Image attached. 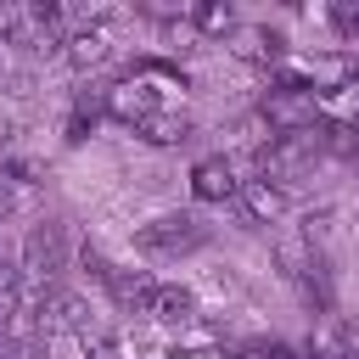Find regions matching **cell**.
I'll list each match as a JSON object with an SVG mask.
<instances>
[{
	"mask_svg": "<svg viewBox=\"0 0 359 359\" xmlns=\"http://www.w3.org/2000/svg\"><path fill=\"white\" fill-rule=\"evenodd\" d=\"M146 146H180L185 135H191V112L185 107H168V112H157V118H146L140 129H135Z\"/></svg>",
	"mask_w": 359,
	"mask_h": 359,
	"instance_id": "cell-14",
	"label": "cell"
},
{
	"mask_svg": "<svg viewBox=\"0 0 359 359\" xmlns=\"http://www.w3.org/2000/svg\"><path fill=\"white\" fill-rule=\"evenodd\" d=\"M140 314H151L157 325H185L196 314V297H191V286H151V297H146Z\"/></svg>",
	"mask_w": 359,
	"mask_h": 359,
	"instance_id": "cell-13",
	"label": "cell"
},
{
	"mask_svg": "<svg viewBox=\"0 0 359 359\" xmlns=\"http://www.w3.org/2000/svg\"><path fill=\"white\" fill-rule=\"evenodd\" d=\"M62 56H67L73 73H95V67H107V62H112V34H107V22H79V28H67Z\"/></svg>",
	"mask_w": 359,
	"mask_h": 359,
	"instance_id": "cell-9",
	"label": "cell"
},
{
	"mask_svg": "<svg viewBox=\"0 0 359 359\" xmlns=\"http://www.w3.org/2000/svg\"><path fill=\"white\" fill-rule=\"evenodd\" d=\"M62 269H67V230H62L56 219L28 224V236H22V247H17V275H22V286L39 297V292L62 286Z\"/></svg>",
	"mask_w": 359,
	"mask_h": 359,
	"instance_id": "cell-1",
	"label": "cell"
},
{
	"mask_svg": "<svg viewBox=\"0 0 359 359\" xmlns=\"http://www.w3.org/2000/svg\"><path fill=\"white\" fill-rule=\"evenodd\" d=\"M286 84H297V90H309V95H331V90H353L359 84V50H325V56H314L297 79H286Z\"/></svg>",
	"mask_w": 359,
	"mask_h": 359,
	"instance_id": "cell-7",
	"label": "cell"
},
{
	"mask_svg": "<svg viewBox=\"0 0 359 359\" xmlns=\"http://www.w3.org/2000/svg\"><path fill=\"white\" fill-rule=\"evenodd\" d=\"M17 280H22V275H17V252L0 241V292H6V286H17Z\"/></svg>",
	"mask_w": 359,
	"mask_h": 359,
	"instance_id": "cell-18",
	"label": "cell"
},
{
	"mask_svg": "<svg viewBox=\"0 0 359 359\" xmlns=\"http://www.w3.org/2000/svg\"><path fill=\"white\" fill-rule=\"evenodd\" d=\"M0 348H6V337H0Z\"/></svg>",
	"mask_w": 359,
	"mask_h": 359,
	"instance_id": "cell-20",
	"label": "cell"
},
{
	"mask_svg": "<svg viewBox=\"0 0 359 359\" xmlns=\"http://www.w3.org/2000/svg\"><path fill=\"white\" fill-rule=\"evenodd\" d=\"M107 112V101H101V90H84L79 101H73V118H67V140H84V123H95Z\"/></svg>",
	"mask_w": 359,
	"mask_h": 359,
	"instance_id": "cell-16",
	"label": "cell"
},
{
	"mask_svg": "<svg viewBox=\"0 0 359 359\" xmlns=\"http://www.w3.org/2000/svg\"><path fill=\"white\" fill-rule=\"evenodd\" d=\"M101 101H107V118H118L123 129H140L146 118H157V112L180 107V101L168 95V84H163V79H151V73H129V79L107 84V90H101Z\"/></svg>",
	"mask_w": 359,
	"mask_h": 359,
	"instance_id": "cell-3",
	"label": "cell"
},
{
	"mask_svg": "<svg viewBox=\"0 0 359 359\" xmlns=\"http://www.w3.org/2000/svg\"><path fill=\"white\" fill-rule=\"evenodd\" d=\"M252 157H258V174L286 191V180H297V174L320 157V140H314V129H309V135H269V146H258Z\"/></svg>",
	"mask_w": 359,
	"mask_h": 359,
	"instance_id": "cell-5",
	"label": "cell"
},
{
	"mask_svg": "<svg viewBox=\"0 0 359 359\" xmlns=\"http://www.w3.org/2000/svg\"><path fill=\"white\" fill-rule=\"evenodd\" d=\"M0 39L28 56H62V11L56 6H0Z\"/></svg>",
	"mask_w": 359,
	"mask_h": 359,
	"instance_id": "cell-2",
	"label": "cell"
},
{
	"mask_svg": "<svg viewBox=\"0 0 359 359\" xmlns=\"http://www.w3.org/2000/svg\"><path fill=\"white\" fill-rule=\"evenodd\" d=\"M236 168H230V157H202L196 168H191V191H196V202H236Z\"/></svg>",
	"mask_w": 359,
	"mask_h": 359,
	"instance_id": "cell-12",
	"label": "cell"
},
{
	"mask_svg": "<svg viewBox=\"0 0 359 359\" xmlns=\"http://www.w3.org/2000/svg\"><path fill=\"white\" fill-rule=\"evenodd\" d=\"M84 258L95 264V275H101V286L118 297V309H146V297H151L157 280H146L140 269H118V264H107L101 252H84Z\"/></svg>",
	"mask_w": 359,
	"mask_h": 359,
	"instance_id": "cell-11",
	"label": "cell"
},
{
	"mask_svg": "<svg viewBox=\"0 0 359 359\" xmlns=\"http://www.w3.org/2000/svg\"><path fill=\"white\" fill-rule=\"evenodd\" d=\"M79 348H84V359H118V342H112V331H107L101 320H90V325L79 331Z\"/></svg>",
	"mask_w": 359,
	"mask_h": 359,
	"instance_id": "cell-17",
	"label": "cell"
},
{
	"mask_svg": "<svg viewBox=\"0 0 359 359\" xmlns=\"http://www.w3.org/2000/svg\"><path fill=\"white\" fill-rule=\"evenodd\" d=\"M247 67H280L286 62V34L269 28V22H236V34L224 39Z\"/></svg>",
	"mask_w": 359,
	"mask_h": 359,
	"instance_id": "cell-8",
	"label": "cell"
},
{
	"mask_svg": "<svg viewBox=\"0 0 359 359\" xmlns=\"http://www.w3.org/2000/svg\"><path fill=\"white\" fill-rule=\"evenodd\" d=\"M196 34H219V39H230L236 34V6H224V0H208V6H191V11H180Z\"/></svg>",
	"mask_w": 359,
	"mask_h": 359,
	"instance_id": "cell-15",
	"label": "cell"
},
{
	"mask_svg": "<svg viewBox=\"0 0 359 359\" xmlns=\"http://www.w3.org/2000/svg\"><path fill=\"white\" fill-rule=\"evenodd\" d=\"M0 359H39V348H34V342H6Z\"/></svg>",
	"mask_w": 359,
	"mask_h": 359,
	"instance_id": "cell-19",
	"label": "cell"
},
{
	"mask_svg": "<svg viewBox=\"0 0 359 359\" xmlns=\"http://www.w3.org/2000/svg\"><path fill=\"white\" fill-rule=\"evenodd\" d=\"M135 247L146 258H185V252L208 247V224L196 213H157V219H146L135 230Z\"/></svg>",
	"mask_w": 359,
	"mask_h": 359,
	"instance_id": "cell-4",
	"label": "cell"
},
{
	"mask_svg": "<svg viewBox=\"0 0 359 359\" xmlns=\"http://www.w3.org/2000/svg\"><path fill=\"white\" fill-rule=\"evenodd\" d=\"M236 208H241V219H247V224H275V219L286 213V191H280V185H269L264 174H252V180H241V185H236Z\"/></svg>",
	"mask_w": 359,
	"mask_h": 359,
	"instance_id": "cell-10",
	"label": "cell"
},
{
	"mask_svg": "<svg viewBox=\"0 0 359 359\" xmlns=\"http://www.w3.org/2000/svg\"><path fill=\"white\" fill-rule=\"evenodd\" d=\"M90 320H95V314H90V303H84L79 292H67V286H50V292H39V297H34V331H39L45 342H50L56 331H73V337H79Z\"/></svg>",
	"mask_w": 359,
	"mask_h": 359,
	"instance_id": "cell-6",
	"label": "cell"
}]
</instances>
